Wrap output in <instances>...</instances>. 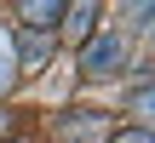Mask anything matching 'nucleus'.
I'll return each instance as SVG.
<instances>
[{
  "label": "nucleus",
  "mask_w": 155,
  "mask_h": 143,
  "mask_svg": "<svg viewBox=\"0 0 155 143\" xmlns=\"http://www.w3.org/2000/svg\"><path fill=\"white\" fill-rule=\"evenodd\" d=\"M127 57H132L127 34H98V40L81 52V75H92V80H109V75H121V69H127Z\"/></svg>",
  "instance_id": "obj_1"
},
{
  "label": "nucleus",
  "mask_w": 155,
  "mask_h": 143,
  "mask_svg": "<svg viewBox=\"0 0 155 143\" xmlns=\"http://www.w3.org/2000/svg\"><path fill=\"white\" fill-rule=\"evenodd\" d=\"M17 69H46L52 63V34H23V46H12Z\"/></svg>",
  "instance_id": "obj_2"
},
{
  "label": "nucleus",
  "mask_w": 155,
  "mask_h": 143,
  "mask_svg": "<svg viewBox=\"0 0 155 143\" xmlns=\"http://www.w3.org/2000/svg\"><path fill=\"white\" fill-rule=\"evenodd\" d=\"M63 17H69V34H75V40L98 29V6H92V0H81V6H63Z\"/></svg>",
  "instance_id": "obj_3"
},
{
  "label": "nucleus",
  "mask_w": 155,
  "mask_h": 143,
  "mask_svg": "<svg viewBox=\"0 0 155 143\" xmlns=\"http://www.w3.org/2000/svg\"><path fill=\"white\" fill-rule=\"evenodd\" d=\"M23 17H29V34H35V29L46 34V29H52V17H63V6H52V0H29V6H23Z\"/></svg>",
  "instance_id": "obj_4"
},
{
  "label": "nucleus",
  "mask_w": 155,
  "mask_h": 143,
  "mask_svg": "<svg viewBox=\"0 0 155 143\" xmlns=\"http://www.w3.org/2000/svg\"><path fill=\"white\" fill-rule=\"evenodd\" d=\"M63 138H69V143H98V138H104V120H98V115H81V120L63 126Z\"/></svg>",
  "instance_id": "obj_5"
},
{
  "label": "nucleus",
  "mask_w": 155,
  "mask_h": 143,
  "mask_svg": "<svg viewBox=\"0 0 155 143\" xmlns=\"http://www.w3.org/2000/svg\"><path fill=\"white\" fill-rule=\"evenodd\" d=\"M12 46H17V40L0 29V97H6V92H12V80H17V57H12Z\"/></svg>",
  "instance_id": "obj_6"
},
{
  "label": "nucleus",
  "mask_w": 155,
  "mask_h": 143,
  "mask_svg": "<svg viewBox=\"0 0 155 143\" xmlns=\"http://www.w3.org/2000/svg\"><path fill=\"white\" fill-rule=\"evenodd\" d=\"M115 143H150V132H127V138H115Z\"/></svg>",
  "instance_id": "obj_7"
},
{
  "label": "nucleus",
  "mask_w": 155,
  "mask_h": 143,
  "mask_svg": "<svg viewBox=\"0 0 155 143\" xmlns=\"http://www.w3.org/2000/svg\"><path fill=\"white\" fill-rule=\"evenodd\" d=\"M0 132H12V120H6V115H0Z\"/></svg>",
  "instance_id": "obj_8"
}]
</instances>
